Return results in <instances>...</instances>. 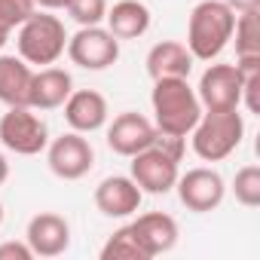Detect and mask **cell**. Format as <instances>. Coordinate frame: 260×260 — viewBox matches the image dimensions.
<instances>
[{"label": "cell", "mask_w": 260, "mask_h": 260, "mask_svg": "<svg viewBox=\"0 0 260 260\" xmlns=\"http://www.w3.org/2000/svg\"><path fill=\"white\" fill-rule=\"evenodd\" d=\"M71 92H74L71 74L61 71V68L46 64V68L34 71V77H31L28 107H34V110H55V107H61V104L68 101Z\"/></svg>", "instance_id": "16"}, {"label": "cell", "mask_w": 260, "mask_h": 260, "mask_svg": "<svg viewBox=\"0 0 260 260\" xmlns=\"http://www.w3.org/2000/svg\"><path fill=\"white\" fill-rule=\"evenodd\" d=\"M141 187L128 175H110L95 187V205L107 217H128L141 208Z\"/></svg>", "instance_id": "15"}, {"label": "cell", "mask_w": 260, "mask_h": 260, "mask_svg": "<svg viewBox=\"0 0 260 260\" xmlns=\"http://www.w3.org/2000/svg\"><path fill=\"white\" fill-rule=\"evenodd\" d=\"M150 104H153V125H156V132L178 135V138H187L193 132V125L199 122V116H202L199 95L187 83V77L153 80Z\"/></svg>", "instance_id": "1"}, {"label": "cell", "mask_w": 260, "mask_h": 260, "mask_svg": "<svg viewBox=\"0 0 260 260\" xmlns=\"http://www.w3.org/2000/svg\"><path fill=\"white\" fill-rule=\"evenodd\" d=\"M175 190H178V199L187 211H196V214H208L214 211L223 196H226V184L220 178V172L214 169H190L187 175H178L175 181Z\"/></svg>", "instance_id": "8"}, {"label": "cell", "mask_w": 260, "mask_h": 260, "mask_svg": "<svg viewBox=\"0 0 260 260\" xmlns=\"http://www.w3.org/2000/svg\"><path fill=\"white\" fill-rule=\"evenodd\" d=\"M25 242L31 245L34 257H61L71 248V223L55 211H40L28 220Z\"/></svg>", "instance_id": "12"}, {"label": "cell", "mask_w": 260, "mask_h": 260, "mask_svg": "<svg viewBox=\"0 0 260 260\" xmlns=\"http://www.w3.org/2000/svg\"><path fill=\"white\" fill-rule=\"evenodd\" d=\"M202 110H233L242 107V77L236 64H208L196 86Z\"/></svg>", "instance_id": "9"}, {"label": "cell", "mask_w": 260, "mask_h": 260, "mask_svg": "<svg viewBox=\"0 0 260 260\" xmlns=\"http://www.w3.org/2000/svg\"><path fill=\"white\" fill-rule=\"evenodd\" d=\"M233 13H245V10H260V0H223Z\"/></svg>", "instance_id": "26"}, {"label": "cell", "mask_w": 260, "mask_h": 260, "mask_svg": "<svg viewBox=\"0 0 260 260\" xmlns=\"http://www.w3.org/2000/svg\"><path fill=\"white\" fill-rule=\"evenodd\" d=\"M156 138V125L135 110H125L119 116H113V122L107 125V144L113 153L119 156H135L141 150H147Z\"/></svg>", "instance_id": "11"}, {"label": "cell", "mask_w": 260, "mask_h": 260, "mask_svg": "<svg viewBox=\"0 0 260 260\" xmlns=\"http://www.w3.org/2000/svg\"><path fill=\"white\" fill-rule=\"evenodd\" d=\"M71 19L86 28V25H101L104 16H107V0H68V7Z\"/></svg>", "instance_id": "23"}, {"label": "cell", "mask_w": 260, "mask_h": 260, "mask_svg": "<svg viewBox=\"0 0 260 260\" xmlns=\"http://www.w3.org/2000/svg\"><path fill=\"white\" fill-rule=\"evenodd\" d=\"M34 7H43V10H64L68 0H34Z\"/></svg>", "instance_id": "27"}, {"label": "cell", "mask_w": 260, "mask_h": 260, "mask_svg": "<svg viewBox=\"0 0 260 260\" xmlns=\"http://www.w3.org/2000/svg\"><path fill=\"white\" fill-rule=\"evenodd\" d=\"M128 226H132L138 245L144 248L147 260H153L159 254H169L178 245V220L166 211H147V214L135 217Z\"/></svg>", "instance_id": "14"}, {"label": "cell", "mask_w": 260, "mask_h": 260, "mask_svg": "<svg viewBox=\"0 0 260 260\" xmlns=\"http://www.w3.org/2000/svg\"><path fill=\"white\" fill-rule=\"evenodd\" d=\"M46 162L49 172L61 181H80L95 166V150L80 132H68L46 144Z\"/></svg>", "instance_id": "7"}, {"label": "cell", "mask_w": 260, "mask_h": 260, "mask_svg": "<svg viewBox=\"0 0 260 260\" xmlns=\"http://www.w3.org/2000/svg\"><path fill=\"white\" fill-rule=\"evenodd\" d=\"M132 159V178L138 187H141V193H153V196H159V193H169V190H175V181H178V159H172L169 153H162L159 147H147V150H141V153H135V156H128Z\"/></svg>", "instance_id": "10"}, {"label": "cell", "mask_w": 260, "mask_h": 260, "mask_svg": "<svg viewBox=\"0 0 260 260\" xmlns=\"http://www.w3.org/2000/svg\"><path fill=\"white\" fill-rule=\"evenodd\" d=\"M0 260H34V251L28 242H4L0 245Z\"/></svg>", "instance_id": "25"}, {"label": "cell", "mask_w": 260, "mask_h": 260, "mask_svg": "<svg viewBox=\"0 0 260 260\" xmlns=\"http://www.w3.org/2000/svg\"><path fill=\"white\" fill-rule=\"evenodd\" d=\"M61 107H64V119L71 125V132H80V135H92L98 128H104L110 116L107 98L95 89H74Z\"/></svg>", "instance_id": "13"}, {"label": "cell", "mask_w": 260, "mask_h": 260, "mask_svg": "<svg viewBox=\"0 0 260 260\" xmlns=\"http://www.w3.org/2000/svg\"><path fill=\"white\" fill-rule=\"evenodd\" d=\"M16 46H19V55L28 61V64H55L64 49H68V31H64V22L58 16H49V13H31L22 25H19V34H16Z\"/></svg>", "instance_id": "4"}, {"label": "cell", "mask_w": 260, "mask_h": 260, "mask_svg": "<svg viewBox=\"0 0 260 260\" xmlns=\"http://www.w3.org/2000/svg\"><path fill=\"white\" fill-rule=\"evenodd\" d=\"M260 10H245L236 16L233 37H236V55H260Z\"/></svg>", "instance_id": "20"}, {"label": "cell", "mask_w": 260, "mask_h": 260, "mask_svg": "<svg viewBox=\"0 0 260 260\" xmlns=\"http://www.w3.org/2000/svg\"><path fill=\"white\" fill-rule=\"evenodd\" d=\"M0 144L19 156H37L49 144V128L28 104L7 107L0 116Z\"/></svg>", "instance_id": "5"}, {"label": "cell", "mask_w": 260, "mask_h": 260, "mask_svg": "<svg viewBox=\"0 0 260 260\" xmlns=\"http://www.w3.org/2000/svg\"><path fill=\"white\" fill-rule=\"evenodd\" d=\"M7 40H10V34H7L4 28H0V49H4V46H7Z\"/></svg>", "instance_id": "29"}, {"label": "cell", "mask_w": 260, "mask_h": 260, "mask_svg": "<svg viewBox=\"0 0 260 260\" xmlns=\"http://www.w3.org/2000/svg\"><path fill=\"white\" fill-rule=\"evenodd\" d=\"M0 223H4V202H0Z\"/></svg>", "instance_id": "30"}, {"label": "cell", "mask_w": 260, "mask_h": 260, "mask_svg": "<svg viewBox=\"0 0 260 260\" xmlns=\"http://www.w3.org/2000/svg\"><path fill=\"white\" fill-rule=\"evenodd\" d=\"M233 193H236V202H239V205L257 208V205H260V169H257V166L239 169L236 178H233Z\"/></svg>", "instance_id": "22"}, {"label": "cell", "mask_w": 260, "mask_h": 260, "mask_svg": "<svg viewBox=\"0 0 260 260\" xmlns=\"http://www.w3.org/2000/svg\"><path fill=\"white\" fill-rule=\"evenodd\" d=\"M104 22L116 40H138L150 28V10L141 0H119V4H113L107 10Z\"/></svg>", "instance_id": "17"}, {"label": "cell", "mask_w": 260, "mask_h": 260, "mask_svg": "<svg viewBox=\"0 0 260 260\" xmlns=\"http://www.w3.org/2000/svg\"><path fill=\"white\" fill-rule=\"evenodd\" d=\"M31 77L34 71L22 55H0V101L7 107L28 104Z\"/></svg>", "instance_id": "19"}, {"label": "cell", "mask_w": 260, "mask_h": 260, "mask_svg": "<svg viewBox=\"0 0 260 260\" xmlns=\"http://www.w3.org/2000/svg\"><path fill=\"white\" fill-rule=\"evenodd\" d=\"M101 260H147L144 248L138 245L132 226H119L101 248Z\"/></svg>", "instance_id": "21"}, {"label": "cell", "mask_w": 260, "mask_h": 260, "mask_svg": "<svg viewBox=\"0 0 260 260\" xmlns=\"http://www.w3.org/2000/svg\"><path fill=\"white\" fill-rule=\"evenodd\" d=\"M64 52L83 71H104V68L116 64L119 40L107 28H101V25H86L74 37H68V49Z\"/></svg>", "instance_id": "6"}, {"label": "cell", "mask_w": 260, "mask_h": 260, "mask_svg": "<svg viewBox=\"0 0 260 260\" xmlns=\"http://www.w3.org/2000/svg\"><path fill=\"white\" fill-rule=\"evenodd\" d=\"M34 10H37L34 0H0V28L13 34Z\"/></svg>", "instance_id": "24"}, {"label": "cell", "mask_w": 260, "mask_h": 260, "mask_svg": "<svg viewBox=\"0 0 260 260\" xmlns=\"http://www.w3.org/2000/svg\"><path fill=\"white\" fill-rule=\"evenodd\" d=\"M193 55L184 43L178 40H162L147 52V74L150 80H166V77H187L193 71Z\"/></svg>", "instance_id": "18"}, {"label": "cell", "mask_w": 260, "mask_h": 260, "mask_svg": "<svg viewBox=\"0 0 260 260\" xmlns=\"http://www.w3.org/2000/svg\"><path fill=\"white\" fill-rule=\"evenodd\" d=\"M193 153L205 162H220L239 150L245 138V119L239 107L233 110H202L199 122L193 125Z\"/></svg>", "instance_id": "3"}, {"label": "cell", "mask_w": 260, "mask_h": 260, "mask_svg": "<svg viewBox=\"0 0 260 260\" xmlns=\"http://www.w3.org/2000/svg\"><path fill=\"white\" fill-rule=\"evenodd\" d=\"M7 178H10V162H7V156L0 153V187L7 184Z\"/></svg>", "instance_id": "28"}, {"label": "cell", "mask_w": 260, "mask_h": 260, "mask_svg": "<svg viewBox=\"0 0 260 260\" xmlns=\"http://www.w3.org/2000/svg\"><path fill=\"white\" fill-rule=\"evenodd\" d=\"M236 13L223 0H202L193 7L187 22V49L199 61H214L233 40Z\"/></svg>", "instance_id": "2"}]
</instances>
